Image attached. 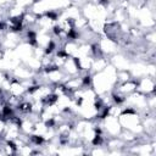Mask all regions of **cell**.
I'll return each mask as SVG.
<instances>
[{
  "label": "cell",
  "mask_w": 156,
  "mask_h": 156,
  "mask_svg": "<svg viewBox=\"0 0 156 156\" xmlns=\"http://www.w3.org/2000/svg\"><path fill=\"white\" fill-rule=\"evenodd\" d=\"M98 43V46L101 51V54L106 57H110L111 55L118 52L119 50V45L116 40L111 39V38H107V37H104V35H100L99 40L96 41Z\"/></svg>",
  "instance_id": "cell-1"
},
{
  "label": "cell",
  "mask_w": 156,
  "mask_h": 156,
  "mask_svg": "<svg viewBox=\"0 0 156 156\" xmlns=\"http://www.w3.org/2000/svg\"><path fill=\"white\" fill-rule=\"evenodd\" d=\"M108 61L117 71H119V69H129V66H130V62H132V60L126 54H123L121 51L111 55L108 57Z\"/></svg>",
  "instance_id": "cell-2"
},
{
  "label": "cell",
  "mask_w": 156,
  "mask_h": 156,
  "mask_svg": "<svg viewBox=\"0 0 156 156\" xmlns=\"http://www.w3.org/2000/svg\"><path fill=\"white\" fill-rule=\"evenodd\" d=\"M11 72V76L12 77H15L16 79H18V80H26V79H30V78H34L35 77V74H37V72L35 71H33L32 68H29L26 63H23V62H21L17 67H15L12 71H10Z\"/></svg>",
  "instance_id": "cell-3"
},
{
  "label": "cell",
  "mask_w": 156,
  "mask_h": 156,
  "mask_svg": "<svg viewBox=\"0 0 156 156\" xmlns=\"http://www.w3.org/2000/svg\"><path fill=\"white\" fill-rule=\"evenodd\" d=\"M138 85H136V90L145 94V95H150L152 93H155L156 90V83H155V78L154 77H149V76H144L141 78H138Z\"/></svg>",
  "instance_id": "cell-4"
},
{
  "label": "cell",
  "mask_w": 156,
  "mask_h": 156,
  "mask_svg": "<svg viewBox=\"0 0 156 156\" xmlns=\"http://www.w3.org/2000/svg\"><path fill=\"white\" fill-rule=\"evenodd\" d=\"M136 85H138V80L135 78H132V79H129L127 82L116 83L112 90L126 98V96H128L129 94H132V93H134L136 90Z\"/></svg>",
  "instance_id": "cell-5"
},
{
  "label": "cell",
  "mask_w": 156,
  "mask_h": 156,
  "mask_svg": "<svg viewBox=\"0 0 156 156\" xmlns=\"http://www.w3.org/2000/svg\"><path fill=\"white\" fill-rule=\"evenodd\" d=\"M26 93H27V88L22 84V82L11 76L10 77V88H9L7 94L16 96V98H22Z\"/></svg>",
  "instance_id": "cell-6"
},
{
  "label": "cell",
  "mask_w": 156,
  "mask_h": 156,
  "mask_svg": "<svg viewBox=\"0 0 156 156\" xmlns=\"http://www.w3.org/2000/svg\"><path fill=\"white\" fill-rule=\"evenodd\" d=\"M62 71L68 77H73V76L79 74L80 71H79V67H78V63H77V58L72 57V56H68L67 60L65 61L63 66H62Z\"/></svg>",
  "instance_id": "cell-7"
},
{
  "label": "cell",
  "mask_w": 156,
  "mask_h": 156,
  "mask_svg": "<svg viewBox=\"0 0 156 156\" xmlns=\"http://www.w3.org/2000/svg\"><path fill=\"white\" fill-rule=\"evenodd\" d=\"M108 63H110V61H108V57H106V56L95 57L93 60V63L90 67V73H98V72L104 71Z\"/></svg>",
  "instance_id": "cell-8"
},
{
  "label": "cell",
  "mask_w": 156,
  "mask_h": 156,
  "mask_svg": "<svg viewBox=\"0 0 156 156\" xmlns=\"http://www.w3.org/2000/svg\"><path fill=\"white\" fill-rule=\"evenodd\" d=\"M78 45L79 43L77 40H73V39H68L66 40L63 44H62V48L61 50L67 55V56H72V57H76L77 55V51H78Z\"/></svg>",
  "instance_id": "cell-9"
},
{
  "label": "cell",
  "mask_w": 156,
  "mask_h": 156,
  "mask_svg": "<svg viewBox=\"0 0 156 156\" xmlns=\"http://www.w3.org/2000/svg\"><path fill=\"white\" fill-rule=\"evenodd\" d=\"M132 78L133 77H132L129 69H119V71H117V83L127 82V80H129Z\"/></svg>",
  "instance_id": "cell-10"
}]
</instances>
